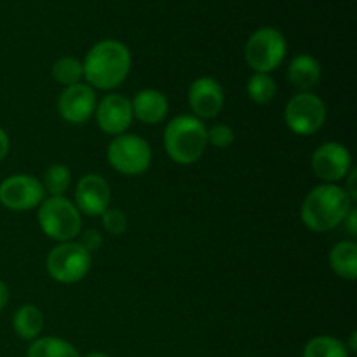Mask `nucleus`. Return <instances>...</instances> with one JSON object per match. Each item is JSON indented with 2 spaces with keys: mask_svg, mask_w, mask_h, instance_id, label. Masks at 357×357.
<instances>
[{
  "mask_svg": "<svg viewBox=\"0 0 357 357\" xmlns=\"http://www.w3.org/2000/svg\"><path fill=\"white\" fill-rule=\"evenodd\" d=\"M110 185L100 174H86L75 188V208L87 216H101L110 206Z\"/></svg>",
  "mask_w": 357,
  "mask_h": 357,
  "instance_id": "nucleus-13",
  "label": "nucleus"
},
{
  "mask_svg": "<svg viewBox=\"0 0 357 357\" xmlns=\"http://www.w3.org/2000/svg\"><path fill=\"white\" fill-rule=\"evenodd\" d=\"M94 115H96V122L103 132L112 136L124 135L132 122L131 100L117 93L107 94L96 105Z\"/></svg>",
  "mask_w": 357,
  "mask_h": 357,
  "instance_id": "nucleus-12",
  "label": "nucleus"
},
{
  "mask_svg": "<svg viewBox=\"0 0 357 357\" xmlns=\"http://www.w3.org/2000/svg\"><path fill=\"white\" fill-rule=\"evenodd\" d=\"M101 225L103 229L107 230L110 236H122V234L128 230V218L122 211L119 209H110L108 208L107 211L101 215Z\"/></svg>",
  "mask_w": 357,
  "mask_h": 357,
  "instance_id": "nucleus-24",
  "label": "nucleus"
},
{
  "mask_svg": "<svg viewBox=\"0 0 357 357\" xmlns=\"http://www.w3.org/2000/svg\"><path fill=\"white\" fill-rule=\"evenodd\" d=\"M286 56V38L275 28H260L246 42L244 58L257 73H271Z\"/></svg>",
  "mask_w": 357,
  "mask_h": 357,
  "instance_id": "nucleus-7",
  "label": "nucleus"
},
{
  "mask_svg": "<svg viewBox=\"0 0 357 357\" xmlns=\"http://www.w3.org/2000/svg\"><path fill=\"white\" fill-rule=\"evenodd\" d=\"M288 79L296 89L309 93L321 80V65L309 54H300L291 59L288 66Z\"/></svg>",
  "mask_w": 357,
  "mask_h": 357,
  "instance_id": "nucleus-16",
  "label": "nucleus"
},
{
  "mask_svg": "<svg viewBox=\"0 0 357 357\" xmlns=\"http://www.w3.org/2000/svg\"><path fill=\"white\" fill-rule=\"evenodd\" d=\"M13 328L23 340H35L44 328V314L35 305H23L13 317Z\"/></svg>",
  "mask_w": 357,
  "mask_h": 357,
  "instance_id": "nucleus-18",
  "label": "nucleus"
},
{
  "mask_svg": "<svg viewBox=\"0 0 357 357\" xmlns=\"http://www.w3.org/2000/svg\"><path fill=\"white\" fill-rule=\"evenodd\" d=\"M132 117L138 119L143 124L155 126L166 119L169 112V103H167L166 94L155 89H143L139 91L131 100Z\"/></svg>",
  "mask_w": 357,
  "mask_h": 357,
  "instance_id": "nucleus-15",
  "label": "nucleus"
},
{
  "mask_svg": "<svg viewBox=\"0 0 357 357\" xmlns=\"http://www.w3.org/2000/svg\"><path fill=\"white\" fill-rule=\"evenodd\" d=\"M284 122L295 135H316L326 122V105L312 93H300L288 101Z\"/></svg>",
  "mask_w": 357,
  "mask_h": 357,
  "instance_id": "nucleus-8",
  "label": "nucleus"
},
{
  "mask_svg": "<svg viewBox=\"0 0 357 357\" xmlns=\"http://www.w3.org/2000/svg\"><path fill=\"white\" fill-rule=\"evenodd\" d=\"M79 244L84 250L89 251V253H94V251L100 250L101 244H103V237H101V234L98 232V230H86V232L82 234V239H80Z\"/></svg>",
  "mask_w": 357,
  "mask_h": 357,
  "instance_id": "nucleus-26",
  "label": "nucleus"
},
{
  "mask_svg": "<svg viewBox=\"0 0 357 357\" xmlns=\"http://www.w3.org/2000/svg\"><path fill=\"white\" fill-rule=\"evenodd\" d=\"M52 77L58 84L68 87L73 84H79L80 79L84 77L82 63L72 56H63L52 66Z\"/></svg>",
  "mask_w": 357,
  "mask_h": 357,
  "instance_id": "nucleus-23",
  "label": "nucleus"
},
{
  "mask_svg": "<svg viewBox=\"0 0 357 357\" xmlns=\"http://www.w3.org/2000/svg\"><path fill=\"white\" fill-rule=\"evenodd\" d=\"M206 135H208V143H211L216 149H227L234 143L232 128L225 124H215L211 129L206 131Z\"/></svg>",
  "mask_w": 357,
  "mask_h": 357,
  "instance_id": "nucleus-25",
  "label": "nucleus"
},
{
  "mask_svg": "<svg viewBox=\"0 0 357 357\" xmlns=\"http://www.w3.org/2000/svg\"><path fill=\"white\" fill-rule=\"evenodd\" d=\"M206 126L194 115H178L164 131V146L171 160L181 166L194 164L204 155L208 145Z\"/></svg>",
  "mask_w": 357,
  "mask_h": 357,
  "instance_id": "nucleus-3",
  "label": "nucleus"
},
{
  "mask_svg": "<svg viewBox=\"0 0 357 357\" xmlns=\"http://www.w3.org/2000/svg\"><path fill=\"white\" fill-rule=\"evenodd\" d=\"M310 166H312L314 174L324 183H337L344 180L352 169V155L347 146L330 142L321 145L312 153Z\"/></svg>",
  "mask_w": 357,
  "mask_h": 357,
  "instance_id": "nucleus-10",
  "label": "nucleus"
},
{
  "mask_svg": "<svg viewBox=\"0 0 357 357\" xmlns=\"http://www.w3.org/2000/svg\"><path fill=\"white\" fill-rule=\"evenodd\" d=\"M38 225L51 239L68 243L80 234L82 218L72 201L66 197H49L38 208Z\"/></svg>",
  "mask_w": 357,
  "mask_h": 357,
  "instance_id": "nucleus-4",
  "label": "nucleus"
},
{
  "mask_svg": "<svg viewBox=\"0 0 357 357\" xmlns=\"http://www.w3.org/2000/svg\"><path fill=\"white\" fill-rule=\"evenodd\" d=\"M7 302H9V288L6 286V282L0 281V310L6 309Z\"/></svg>",
  "mask_w": 357,
  "mask_h": 357,
  "instance_id": "nucleus-29",
  "label": "nucleus"
},
{
  "mask_svg": "<svg viewBox=\"0 0 357 357\" xmlns=\"http://www.w3.org/2000/svg\"><path fill=\"white\" fill-rule=\"evenodd\" d=\"M70 183H72V173L68 167L65 164H52L45 171L42 187H44V192L51 194V197H63Z\"/></svg>",
  "mask_w": 357,
  "mask_h": 357,
  "instance_id": "nucleus-21",
  "label": "nucleus"
},
{
  "mask_svg": "<svg viewBox=\"0 0 357 357\" xmlns=\"http://www.w3.org/2000/svg\"><path fill=\"white\" fill-rule=\"evenodd\" d=\"M86 357H110V356L103 354V352H91V354H87Z\"/></svg>",
  "mask_w": 357,
  "mask_h": 357,
  "instance_id": "nucleus-30",
  "label": "nucleus"
},
{
  "mask_svg": "<svg viewBox=\"0 0 357 357\" xmlns=\"http://www.w3.org/2000/svg\"><path fill=\"white\" fill-rule=\"evenodd\" d=\"M47 274L61 284H75L91 271V253L79 243H59L52 248L45 260Z\"/></svg>",
  "mask_w": 357,
  "mask_h": 357,
  "instance_id": "nucleus-5",
  "label": "nucleus"
},
{
  "mask_svg": "<svg viewBox=\"0 0 357 357\" xmlns=\"http://www.w3.org/2000/svg\"><path fill=\"white\" fill-rule=\"evenodd\" d=\"M84 79L96 89H115L131 70V52L119 40H101L91 47L82 63Z\"/></svg>",
  "mask_w": 357,
  "mask_h": 357,
  "instance_id": "nucleus-1",
  "label": "nucleus"
},
{
  "mask_svg": "<svg viewBox=\"0 0 357 357\" xmlns=\"http://www.w3.org/2000/svg\"><path fill=\"white\" fill-rule=\"evenodd\" d=\"M330 265L338 278L356 281L357 278V244L352 241L335 244L330 251Z\"/></svg>",
  "mask_w": 357,
  "mask_h": 357,
  "instance_id": "nucleus-17",
  "label": "nucleus"
},
{
  "mask_svg": "<svg viewBox=\"0 0 357 357\" xmlns=\"http://www.w3.org/2000/svg\"><path fill=\"white\" fill-rule=\"evenodd\" d=\"M28 357H80L70 342L58 337L35 338L28 347Z\"/></svg>",
  "mask_w": 357,
  "mask_h": 357,
  "instance_id": "nucleus-19",
  "label": "nucleus"
},
{
  "mask_svg": "<svg viewBox=\"0 0 357 357\" xmlns=\"http://www.w3.org/2000/svg\"><path fill=\"white\" fill-rule=\"evenodd\" d=\"M351 208L352 201L345 188L335 183H324L307 194L300 215L307 229L312 232H328L344 223Z\"/></svg>",
  "mask_w": 357,
  "mask_h": 357,
  "instance_id": "nucleus-2",
  "label": "nucleus"
},
{
  "mask_svg": "<svg viewBox=\"0 0 357 357\" xmlns=\"http://www.w3.org/2000/svg\"><path fill=\"white\" fill-rule=\"evenodd\" d=\"M96 110V93L89 84H73L65 87L58 100V112L70 124H86Z\"/></svg>",
  "mask_w": 357,
  "mask_h": 357,
  "instance_id": "nucleus-11",
  "label": "nucleus"
},
{
  "mask_svg": "<svg viewBox=\"0 0 357 357\" xmlns=\"http://www.w3.org/2000/svg\"><path fill=\"white\" fill-rule=\"evenodd\" d=\"M248 96L258 105H267L274 100L275 93H278V86H275L274 79L268 73H255L250 80H248Z\"/></svg>",
  "mask_w": 357,
  "mask_h": 357,
  "instance_id": "nucleus-22",
  "label": "nucleus"
},
{
  "mask_svg": "<svg viewBox=\"0 0 357 357\" xmlns=\"http://www.w3.org/2000/svg\"><path fill=\"white\" fill-rule=\"evenodd\" d=\"M344 223H345V229H347V232L351 234L352 237H356V234H357V211L354 208H351V211L347 213Z\"/></svg>",
  "mask_w": 357,
  "mask_h": 357,
  "instance_id": "nucleus-27",
  "label": "nucleus"
},
{
  "mask_svg": "<svg viewBox=\"0 0 357 357\" xmlns=\"http://www.w3.org/2000/svg\"><path fill=\"white\" fill-rule=\"evenodd\" d=\"M347 345L335 337L321 335L307 342L303 349V357H349Z\"/></svg>",
  "mask_w": 357,
  "mask_h": 357,
  "instance_id": "nucleus-20",
  "label": "nucleus"
},
{
  "mask_svg": "<svg viewBox=\"0 0 357 357\" xmlns=\"http://www.w3.org/2000/svg\"><path fill=\"white\" fill-rule=\"evenodd\" d=\"M108 162L126 176L143 174L152 164L150 145L138 135H119L108 145Z\"/></svg>",
  "mask_w": 357,
  "mask_h": 357,
  "instance_id": "nucleus-6",
  "label": "nucleus"
},
{
  "mask_svg": "<svg viewBox=\"0 0 357 357\" xmlns=\"http://www.w3.org/2000/svg\"><path fill=\"white\" fill-rule=\"evenodd\" d=\"M44 187L30 174H13L0 183V204L9 211H30L44 201Z\"/></svg>",
  "mask_w": 357,
  "mask_h": 357,
  "instance_id": "nucleus-9",
  "label": "nucleus"
},
{
  "mask_svg": "<svg viewBox=\"0 0 357 357\" xmlns=\"http://www.w3.org/2000/svg\"><path fill=\"white\" fill-rule=\"evenodd\" d=\"M7 153H9V136L0 128V160L6 159Z\"/></svg>",
  "mask_w": 357,
  "mask_h": 357,
  "instance_id": "nucleus-28",
  "label": "nucleus"
},
{
  "mask_svg": "<svg viewBox=\"0 0 357 357\" xmlns=\"http://www.w3.org/2000/svg\"><path fill=\"white\" fill-rule=\"evenodd\" d=\"M225 94L218 80L213 77H201L194 80L188 89V103L197 119H213L222 112Z\"/></svg>",
  "mask_w": 357,
  "mask_h": 357,
  "instance_id": "nucleus-14",
  "label": "nucleus"
}]
</instances>
